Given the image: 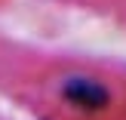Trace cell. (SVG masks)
I'll list each match as a JSON object with an SVG mask.
<instances>
[{"mask_svg": "<svg viewBox=\"0 0 126 120\" xmlns=\"http://www.w3.org/2000/svg\"><path fill=\"white\" fill-rule=\"evenodd\" d=\"M55 99L65 108L77 111V114H105L114 105V89L108 80L95 77L89 71H68L55 80Z\"/></svg>", "mask_w": 126, "mask_h": 120, "instance_id": "1", "label": "cell"}]
</instances>
